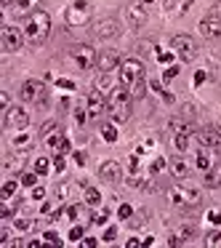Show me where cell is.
<instances>
[{
    "label": "cell",
    "instance_id": "obj_1",
    "mask_svg": "<svg viewBox=\"0 0 221 248\" xmlns=\"http://www.w3.org/2000/svg\"><path fill=\"white\" fill-rule=\"evenodd\" d=\"M118 78L120 83H123L125 88L131 91V96L133 99H141L147 93V78H144V64H141L139 59H123L118 67Z\"/></svg>",
    "mask_w": 221,
    "mask_h": 248
},
{
    "label": "cell",
    "instance_id": "obj_2",
    "mask_svg": "<svg viewBox=\"0 0 221 248\" xmlns=\"http://www.w3.org/2000/svg\"><path fill=\"white\" fill-rule=\"evenodd\" d=\"M51 35V14L43 8H35L32 14H27L24 19V38L29 46H43Z\"/></svg>",
    "mask_w": 221,
    "mask_h": 248
},
{
    "label": "cell",
    "instance_id": "obj_3",
    "mask_svg": "<svg viewBox=\"0 0 221 248\" xmlns=\"http://www.w3.org/2000/svg\"><path fill=\"white\" fill-rule=\"evenodd\" d=\"M131 91L123 86V83H118V86L112 88V91L107 93V112L109 118L115 120V123H128L131 118Z\"/></svg>",
    "mask_w": 221,
    "mask_h": 248
},
{
    "label": "cell",
    "instance_id": "obj_4",
    "mask_svg": "<svg viewBox=\"0 0 221 248\" xmlns=\"http://www.w3.org/2000/svg\"><path fill=\"white\" fill-rule=\"evenodd\" d=\"M168 198H171V203L176 205V208H181V211L197 208V205L203 203V195H200V189L187 187V184H176V187L168 192Z\"/></svg>",
    "mask_w": 221,
    "mask_h": 248
},
{
    "label": "cell",
    "instance_id": "obj_5",
    "mask_svg": "<svg viewBox=\"0 0 221 248\" xmlns=\"http://www.w3.org/2000/svg\"><path fill=\"white\" fill-rule=\"evenodd\" d=\"M67 59L72 62V67H75L77 72H86V70H91V67H96L99 54L88 43H77L70 48V56H67Z\"/></svg>",
    "mask_w": 221,
    "mask_h": 248
},
{
    "label": "cell",
    "instance_id": "obj_6",
    "mask_svg": "<svg viewBox=\"0 0 221 248\" xmlns=\"http://www.w3.org/2000/svg\"><path fill=\"white\" fill-rule=\"evenodd\" d=\"M88 19H91V3H88V0H75V3L64 11L67 27H86Z\"/></svg>",
    "mask_w": 221,
    "mask_h": 248
},
{
    "label": "cell",
    "instance_id": "obj_7",
    "mask_svg": "<svg viewBox=\"0 0 221 248\" xmlns=\"http://www.w3.org/2000/svg\"><path fill=\"white\" fill-rule=\"evenodd\" d=\"M45 96H48L45 83L43 80H35V78L24 80L22 88H19V99H22V102H27V104H43Z\"/></svg>",
    "mask_w": 221,
    "mask_h": 248
},
{
    "label": "cell",
    "instance_id": "obj_8",
    "mask_svg": "<svg viewBox=\"0 0 221 248\" xmlns=\"http://www.w3.org/2000/svg\"><path fill=\"white\" fill-rule=\"evenodd\" d=\"M24 30L14 27V24H3V30H0V46H3V51L6 54H16L19 48L24 46Z\"/></svg>",
    "mask_w": 221,
    "mask_h": 248
},
{
    "label": "cell",
    "instance_id": "obj_9",
    "mask_svg": "<svg viewBox=\"0 0 221 248\" xmlns=\"http://www.w3.org/2000/svg\"><path fill=\"white\" fill-rule=\"evenodd\" d=\"M171 48H173V54L181 62H187V64H192V62L197 59V43H194L189 35H176V38L171 40Z\"/></svg>",
    "mask_w": 221,
    "mask_h": 248
},
{
    "label": "cell",
    "instance_id": "obj_10",
    "mask_svg": "<svg viewBox=\"0 0 221 248\" xmlns=\"http://www.w3.org/2000/svg\"><path fill=\"white\" fill-rule=\"evenodd\" d=\"M29 125V112L22 107H8L3 109V128L8 131H24Z\"/></svg>",
    "mask_w": 221,
    "mask_h": 248
},
{
    "label": "cell",
    "instance_id": "obj_11",
    "mask_svg": "<svg viewBox=\"0 0 221 248\" xmlns=\"http://www.w3.org/2000/svg\"><path fill=\"white\" fill-rule=\"evenodd\" d=\"M91 32L96 40H112L120 35V22L115 16H104V19H99V22H93Z\"/></svg>",
    "mask_w": 221,
    "mask_h": 248
},
{
    "label": "cell",
    "instance_id": "obj_12",
    "mask_svg": "<svg viewBox=\"0 0 221 248\" xmlns=\"http://www.w3.org/2000/svg\"><path fill=\"white\" fill-rule=\"evenodd\" d=\"M86 109H88V120H99L104 112H107V93H102L99 88L88 91V96H86Z\"/></svg>",
    "mask_w": 221,
    "mask_h": 248
},
{
    "label": "cell",
    "instance_id": "obj_13",
    "mask_svg": "<svg viewBox=\"0 0 221 248\" xmlns=\"http://www.w3.org/2000/svg\"><path fill=\"white\" fill-rule=\"evenodd\" d=\"M125 19H128V27H133V30L144 27L147 19H149L147 3H131V6H125Z\"/></svg>",
    "mask_w": 221,
    "mask_h": 248
},
{
    "label": "cell",
    "instance_id": "obj_14",
    "mask_svg": "<svg viewBox=\"0 0 221 248\" xmlns=\"http://www.w3.org/2000/svg\"><path fill=\"white\" fill-rule=\"evenodd\" d=\"M197 141H200V147H208V150H221V128L219 125H205V128H200Z\"/></svg>",
    "mask_w": 221,
    "mask_h": 248
},
{
    "label": "cell",
    "instance_id": "obj_15",
    "mask_svg": "<svg viewBox=\"0 0 221 248\" xmlns=\"http://www.w3.org/2000/svg\"><path fill=\"white\" fill-rule=\"evenodd\" d=\"M99 179L107 184H118L120 179H123V166H120L118 160H104L102 166H99Z\"/></svg>",
    "mask_w": 221,
    "mask_h": 248
},
{
    "label": "cell",
    "instance_id": "obj_16",
    "mask_svg": "<svg viewBox=\"0 0 221 248\" xmlns=\"http://www.w3.org/2000/svg\"><path fill=\"white\" fill-rule=\"evenodd\" d=\"M120 54L118 51H112V48H107V51H102L99 54V59H96V70L99 72H112V70H118L120 67Z\"/></svg>",
    "mask_w": 221,
    "mask_h": 248
},
{
    "label": "cell",
    "instance_id": "obj_17",
    "mask_svg": "<svg viewBox=\"0 0 221 248\" xmlns=\"http://www.w3.org/2000/svg\"><path fill=\"white\" fill-rule=\"evenodd\" d=\"M194 235H197L194 224H181V227H176V230L171 232V237H168V246H184V243H189Z\"/></svg>",
    "mask_w": 221,
    "mask_h": 248
},
{
    "label": "cell",
    "instance_id": "obj_18",
    "mask_svg": "<svg viewBox=\"0 0 221 248\" xmlns=\"http://www.w3.org/2000/svg\"><path fill=\"white\" fill-rule=\"evenodd\" d=\"M200 35L203 38H221V19L219 16H213V14H208V16L200 22Z\"/></svg>",
    "mask_w": 221,
    "mask_h": 248
},
{
    "label": "cell",
    "instance_id": "obj_19",
    "mask_svg": "<svg viewBox=\"0 0 221 248\" xmlns=\"http://www.w3.org/2000/svg\"><path fill=\"white\" fill-rule=\"evenodd\" d=\"M189 6H192V0H165L162 11H165L168 16H184V14L189 11Z\"/></svg>",
    "mask_w": 221,
    "mask_h": 248
},
{
    "label": "cell",
    "instance_id": "obj_20",
    "mask_svg": "<svg viewBox=\"0 0 221 248\" xmlns=\"http://www.w3.org/2000/svg\"><path fill=\"white\" fill-rule=\"evenodd\" d=\"M168 166H171V173H173V176H178V179H184L189 173V168H192L187 163V157H184V152H181V155H173Z\"/></svg>",
    "mask_w": 221,
    "mask_h": 248
},
{
    "label": "cell",
    "instance_id": "obj_21",
    "mask_svg": "<svg viewBox=\"0 0 221 248\" xmlns=\"http://www.w3.org/2000/svg\"><path fill=\"white\" fill-rule=\"evenodd\" d=\"M203 184H205V187H210V189L221 187V163H213V166H210L208 171H205Z\"/></svg>",
    "mask_w": 221,
    "mask_h": 248
},
{
    "label": "cell",
    "instance_id": "obj_22",
    "mask_svg": "<svg viewBox=\"0 0 221 248\" xmlns=\"http://www.w3.org/2000/svg\"><path fill=\"white\" fill-rule=\"evenodd\" d=\"M173 144H176L178 152H189V144H192V128L173 134Z\"/></svg>",
    "mask_w": 221,
    "mask_h": 248
},
{
    "label": "cell",
    "instance_id": "obj_23",
    "mask_svg": "<svg viewBox=\"0 0 221 248\" xmlns=\"http://www.w3.org/2000/svg\"><path fill=\"white\" fill-rule=\"evenodd\" d=\"M115 86H118V83L112 80V72H99V78H96V88H99V91L109 93Z\"/></svg>",
    "mask_w": 221,
    "mask_h": 248
},
{
    "label": "cell",
    "instance_id": "obj_24",
    "mask_svg": "<svg viewBox=\"0 0 221 248\" xmlns=\"http://www.w3.org/2000/svg\"><path fill=\"white\" fill-rule=\"evenodd\" d=\"M83 203H86V205H91V208L102 205V192H99L96 187H86V195H83Z\"/></svg>",
    "mask_w": 221,
    "mask_h": 248
},
{
    "label": "cell",
    "instance_id": "obj_25",
    "mask_svg": "<svg viewBox=\"0 0 221 248\" xmlns=\"http://www.w3.org/2000/svg\"><path fill=\"white\" fill-rule=\"evenodd\" d=\"M194 166L200 168V171H208L210 166H213V163H210V155H208V147H203V150H197V157H194Z\"/></svg>",
    "mask_w": 221,
    "mask_h": 248
},
{
    "label": "cell",
    "instance_id": "obj_26",
    "mask_svg": "<svg viewBox=\"0 0 221 248\" xmlns=\"http://www.w3.org/2000/svg\"><path fill=\"white\" fill-rule=\"evenodd\" d=\"M19 179H8L6 184H3V189H0V200H8V198H14L16 195V189H19Z\"/></svg>",
    "mask_w": 221,
    "mask_h": 248
},
{
    "label": "cell",
    "instance_id": "obj_27",
    "mask_svg": "<svg viewBox=\"0 0 221 248\" xmlns=\"http://www.w3.org/2000/svg\"><path fill=\"white\" fill-rule=\"evenodd\" d=\"M102 139L107 141V144H115V141H118V128H115V120H112V123H104L102 125Z\"/></svg>",
    "mask_w": 221,
    "mask_h": 248
},
{
    "label": "cell",
    "instance_id": "obj_28",
    "mask_svg": "<svg viewBox=\"0 0 221 248\" xmlns=\"http://www.w3.org/2000/svg\"><path fill=\"white\" fill-rule=\"evenodd\" d=\"M14 227H16L19 232H32L35 227H38V221H35V219H27V216H24V219L19 216V219H14Z\"/></svg>",
    "mask_w": 221,
    "mask_h": 248
},
{
    "label": "cell",
    "instance_id": "obj_29",
    "mask_svg": "<svg viewBox=\"0 0 221 248\" xmlns=\"http://www.w3.org/2000/svg\"><path fill=\"white\" fill-rule=\"evenodd\" d=\"M38 176H40V173L32 168V171H24V173H19V182H22L24 187H35V184H38Z\"/></svg>",
    "mask_w": 221,
    "mask_h": 248
},
{
    "label": "cell",
    "instance_id": "obj_30",
    "mask_svg": "<svg viewBox=\"0 0 221 248\" xmlns=\"http://www.w3.org/2000/svg\"><path fill=\"white\" fill-rule=\"evenodd\" d=\"M14 6H16V14H32L35 6H38V0H16Z\"/></svg>",
    "mask_w": 221,
    "mask_h": 248
},
{
    "label": "cell",
    "instance_id": "obj_31",
    "mask_svg": "<svg viewBox=\"0 0 221 248\" xmlns=\"http://www.w3.org/2000/svg\"><path fill=\"white\" fill-rule=\"evenodd\" d=\"M14 147H16V150H29V147H32V136H29V134L14 136Z\"/></svg>",
    "mask_w": 221,
    "mask_h": 248
},
{
    "label": "cell",
    "instance_id": "obj_32",
    "mask_svg": "<svg viewBox=\"0 0 221 248\" xmlns=\"http://www.w3.org/2000/svg\"><path fill=\"white\" fill-rule=\"evenodd\" d=\"M165 166H168V160H165V157H155V160H152V166H149V171H147V173H149V176H157V173H162V171H165Z\"/></svg>",
    "mask_w": 221,
    "mask_h": 248
},
{
    "label": "cell",
    "instance_id": "obj_33",
    "mask_svg": "<svg viewBox=\"0 0 221 248\" xmlns=\"http://www.w3.org/2000/svg\"><path fill=\"white\" fill-rule=\"evenodd\" d=\"M128 224L133 227V230H139V227L147 224V211H133V216L128 219Z\"/></svg>",
    "mask_w": 221,
    "mask_h": 248
},
{
    "label": "cell",
    "instance_id": "obj_34",
    "mask_svg": "<svg viewBox=\"0 0 221 248\" xmlns=\"http://www.w3.org/2000/svg\"><path fill=\"white\" fill-rule=\"evenodd\" d=\"M61 139H64V134H61V131H54V134H51L48 139H43V141H45V147H48V150H59Z\"/></svg>",
    "mask_w": 221,
    "mask_h": 248
},
{
    "label": "cell",
    "instance_id": "obj_35",
    "mask_svg": "<svg viewBox=\"0 0 221 248\" xmlns=\"http://www.w3.org/2000/svg\"><path fill=\"white\" fill-rule=\"evenodd\" d=\"M51 168H54V163H48V157H38V160H35V171H38L40 176H45Z\"/></svg>",
    "mask_w": 221,
    "mask_h": 248
},
{
    "label": "cell",
    "instance_id": "obj_36",
    "mask_svg": "<svg viewBox=\"0 0 221 248\" xmlns=\"http://www.w3.org/2000/svg\"><path fill=\"white\" fill-rule=\"evenodd\" d=\"M54 131H59V123H56V120H48V123L40 125V136H43V139H48Z\"/></svg>",
    "mask_w": 221,
    "mask_h": 248
},
{
    "label": "cell",
    "instance_id": "obj_37",
    "mask_svg": "<svg viewBox=\"0 0 221 248\" xmlns=\"http://www.w3.org/2000/svg\"><path fill=\"white\" fill-rule=\"evenodd\" d=\"M205 246L208 248H221V232H208V235H205Z\"/></svg>",
    "mask_w": 221,
    "mask_h": 248
},
{
    "label": "cell",
    "instance_id": "obj_38",
    "mask_svg": "<svg viewBox=\"0 0 221 248\" xmlns=\"http://www.w3.org/2000/svg\"><path fill=\"white\" fill-rule=\"evenodd\" d=\"M64 168H67V155L56 152V155H54V171L56 173H64Z\"/></svg>",
    "mask_w": 221,
    "mask_h": 248
},
{
    "label": "cell",
    "instance_id": "obj_39",
    "mask_svg": "<svg viewBox=\"0 0 221 248\" xmlns=\"http://www.w3.org/2000/svg\"><path fill=\"white\" fill-rule=\"evenodd\" d=\"M149 86H152V91H157V93H160V96H162V99H165V102H168V104H171V102H173V96H171V93H168V91H165V88H162V83H160V80H152V83H149Z\"/></svg>",
    "mask_w": 221,
    "mask_h": 248
},
{
    "label": "cell",
    "instance_id": "obj_40",
    "mask_svg": "<svg viewBox=\"0 0 221 248\" xmlns=\"http://www.w3.org/2000/svg\"><path fill=\"white\" fill-rule=\"evenodd\" d=\"M56 88H61V91H75V80H70V78H56Z\"/></svg>",
    "mask_w": 221,
    "mask_h": 248
},
{
    "label": "cell",
    "instance_id": "obj_41",
    "mask_svg": "<svg viewBox=\"0 0 221 248\" xmlns=\"http://www.w3.org/2000/svg\"><path fill=\"white\" fill-rule=\"evenodd\" d=\"M80 214H83V205H80V203H75V205H67V216H70L72 221H77V219H80Z\"/></svg>",
    "mask_w": 221,
    "mask_h": 248
},
{
    "label": "cell",
    "instance_id": "obj_42",
    "mask_svg": "<svg viewBox=\"0 0 221 248\" xmlns=\"http://www.w3.org/2000/svg\"><path fill=\"white\" fill-rule=\"evenodd\" d=\"M176 75H178V67H176V64H168L165 72H162V83H171Z\"/></svg>",
    "mask_w": 221,
    "mask_h": 248
},
{
    "label": "cell",
    "instance_id": "obj_43",
    "mask_svg": "<svg viewBox=\"0 0 221 248\" xmlns=\"http://www.w3.org/2000/svg\"><path fill=\"white\" fill-rule=\"evenodd\" d=\"M43 240H45V243H51V246H61V243H64V240H61V237H59V235H56V232H54V230L43 232Z\"/></svg>",
    "mask_w": 221,
    "mask_h": 248
},
{
    "label": "cell",
    "instance_id": "obj_44",
    "mask_svg": "<svg viewBox=\"0 0 221 248\" xmlns=\"http://www.w3.org/2000/svg\"><path fill=\"white\" fill-rule=\"evenodd\" d=\"M131 216H133V208H131L128 203H123V205L118 208V219H125V221H128Z\"/></svg>",
    "mask_w": 221,
    "mask_h": 248
},
{
    "label": "cell",
    "instance_id": "obj_45",
    "mask_svg": "<svg viewBox=\"0 0 221 248\" xmlns=\"http://www.w3.org/2000/svg\"><path fill=\"white\" fill-rule=\"evenodd\" d=\"M157 62H160V64H171V62H173V51H157Z\"/></svg>",
    "mask_w": 221,
    "mask_h": 248
},
{
    "label": "cell",
    "instance_id": "obj_46",
    "mask_svg": "<svg viewBox=\"0 0 221 248\" xmlns=\"http://www.w3.org/2000/svg\"><path fill=\"white\" fill-rule=\"evenodd\" d=\"M115 237H118V227L112 224V227H107V230H104V237H102V240H104V243H112Z\"/></svg>",
    "mask_w": 221,
    "mask_h": 248
},
{
    "label": "cell",
    "instance_id": "obj_47",
    "mask_svg": "<svg viewBox=\"0 0 221 248\" xmlns=\"http://www.w3.org/2000/svg\"><path fill=\"white\" fill-rule=\"evenodd\" d=\"M83 235H86V230H83L80 224H75V227L70 230V240H83Z\"/></svg>",
    "mask_w": 221,
    "mask_h": 248
},
{
    "label": "cell",
    "instance_id": "obj_48",
    "mask_svg": "<svg viewBox=\"0 0 221 248\" xmlns=\"http://www.w3.org/2000/svg\"><path fill=\"white\" fill-rule=\"evenodd\" d=\"M205 219H208L210 224L219 227V224H221V211H216V208H213V211H208V216H205Z\"/></svg>",
    "mask_w": 221,
    "mask_h": 248
},
{
    "label": "cell",
    "instance_id": "obj_49",
    "mask_svg": "<svg viewBox=\"0 0 221 248\" xmlns=\"http://www.w3.org/2000/svg\"><path fill=\"white\" fill-rule=\"evenodd\" d=\"M14 214H16L14 205H3V208H0V219H14Z\"/></svg>",
    "mask_w": 221,
    "mask_h": 248
},
{
    "label": "cell",
    "instance_id": "obj_50",
    "mask_svg": "<svg viewBox=\"0 0 221 248\" xmlns=\"http://www.w3.org/2000/svg\"><path fill=\"white\" fill-rule=\"evenodd\" d=\"M29 198H32V200H43V198H45V189L40 187V184H35V187H32V195H29Z\"/></svg>",
    "mask_w": 221,
    "mask_h": 248
},
{
    "label": "cell",
    "instance_id": "obj_51",
    "mask_svg": "<svg viewBox=\"0 0 221 248\" xmlns=\"http://www.w3.org/2000/svg\"><path fill=\"white\" fill-rule=\"evenodd\" d=\"M67 195H70V184H56V198L64 200Z\"/></svg>",
    "mask_w": 221,
    "mask_h": 248
},
{
    "label": "cell",
    "instance_id": "obj_52",
    "mask_svg": "<svg viewBox=\"0 0 221 248\" xmlns=\"http://www.w3.org/2000/svg\"><path fill=\"white\" fill-rule=\"evenodd\" d=\"M205 80H208V72H205V70H197V72H194V86H203Z\"/></svg>",
    "mask_w": 221,
    "mask_h": 248
},
{
    "label": "cell",
    "instance_id": "obj_53",
    "mask_svg": "<svg viewBox=\"0 0 221 248\" xmlns=\"http://www.w3.org/2000/svg\"><path fill=\"white\" fill-rule=\"evenodd\" d=\"M70 150H72V144H70V139L64 136V139H61V144H59V150H56V152H61V155H70Z\"/></svg>",
    "mask_w": 221,
    "mask_h": 248
},
{
    "label": "cell",
    "instance_id": "obj_54",
    "mask_svg": "<svg viewBox=\"0 0 221 248\" xmlns=\"http://www.w3.org/2000/svg\"><path fill=\"white\" fill-rule=\"evenodd\" d=\"M107 219H109V211H102V214L93 216V224H107Z\"/></svg>",
    "mask_w": 221,
    "mask_h": 248
},
{
    "label": "cell",
    "instance_id": "obj_55",
    "mask_svg": "<svg viewBox=\"0 0 221 248\" xmlns=\"http://www.w3.org/2000/svg\"><path fill=\"white\" fill-rule=\"evenodd\" d=\"M80 246H83V248H96V246H99V240H96V237H83Z\"/></svg>",
    "mask_w": 221,
    "mask_h": 248
},
{
    "label": "cell",
    "instance_id": "obj_56",
    "mask_svg": "<svg viewBox=\"0 0 221 248\" xmlns=\"http://www.w3.org/2000/svg\"><path fill=\"white\" fill-rule=\"evenodd\" d=\"M6 243H11V232L3 227V230H0V246H6Z\"/></svg>",
    "mask_w": 221,
    "mask_h": 248
},
{
    "label": "cell",
    "instance_id": "obj_57",
    "mask_svg": "<svg viewBox=\"0 0 221 248\" xmlns=\"http://www.w3.org/2000/svg\"><path fill=\"white\" fill-rule=\"evenodd\" d=\"M72 155H75V163H77V166H86V160H88V157H86V152H80V150H77V152H72Z\"/></svg>",
    "mask_w": 221,
    "mask_h": 248
},
{
    "label": "cell",
    "instance_id": "obj_58",
    "mask_svg": "<svg viewBox=\"0 0 221 248\" xmlns=\"http://www.w3.org/2000/svg\"><path fill=\"white\" fill-rule=\"evenodd\" d=\"M210 14L221 19V0H216V3H213V8H210Z\"/></svg>",
    "mask_w": 221,
    "mask_h": 248
},
{
    "label": "cell",
    "instance_id": "obj_59",
    "mask_svg": "<svg viewBox=\"0 0 221 248\" xmlns=\"http://www.w3.org/2000/svg\"><path fill=\"white\" fill-rule=\"evenodd\" d=\"M184 118H194V107H192V104H184Z\"/></svg>",
    "mask_w": 221,
    "mask_h": 248
},
{
    "label": "cell",
    "instance_id": "obj_60",
    "mask_svg": "<svg viewBox=\"0 0 221 248\" xmlns=\"http://www.w3.org/2000/svg\"><path fill=\"white\" fill-rule=\"evenodd\" d=\"M136 246H141V240H139V237H131V240L125 243V248H136Z\"/></svg>",
    "mask_w": 221,
    "mask_h": 248
},
{
    "label": "cell",
    "instance_id": "obj_61",
    "mask_svg": "<svg viewBox=\"0 0 221 248\" xmlns=\"http://www.w3.org/2000/svg\"><path fill=\"white\" fill-rule=\"evenodd\" d=\"M43 243H45V240H27V246L35 248V246H43Z\"/></svg>",
    "mask_w": 221,
    "mask_h": 248
},
{
    "label": "cell",
    "instance_id": "obj_62",
    "mask_svg": "<svg viewBox=\"0 0 221 248\" xmlns=\"http://www.w3.org/2000/svg\"><path fill=\"white\" fill-rule=\"evenodd\" d=\"M141 3H147V6H149V3H155V0H141Z\"/></svg>",
    "mask_w": 221,
    "mask_h": 248
}]
</instances>
